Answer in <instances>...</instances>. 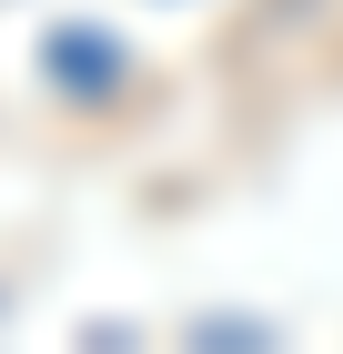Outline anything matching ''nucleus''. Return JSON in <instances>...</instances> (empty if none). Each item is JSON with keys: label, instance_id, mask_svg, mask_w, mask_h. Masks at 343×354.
<instances>
[]
</instances>
